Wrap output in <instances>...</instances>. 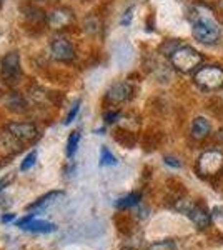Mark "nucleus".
Listing matches in <instances>:
<instances>
[{
    "label": "nucleus",
    "mask_w": 223,
    "mask_h": 250,
    "mask_svg": "<svg viewBox=\"0 0 223 250\" xmlns=\"http://www.w3.org/2000/svg\"><path fill=\"white\" fill-rule=\"evenodd\" d=\"M192 34L197 42L205 45H213L222 37V29L212 17H198L193 22Z\"/></svg>",
    "instance_id": "nucleus-2"
},
{
    "label": "nucleus",
    "mask_w": 223,
    "mask_h": 250,
    "mask_svg": "<svg viewBox=\"0 0 223 250\" xmlns=\"http://www.w3.org/2000/svg\"><path fill=\"white\" fill-rule=\"evenodd\" d=\"M50 52L52 55L60 60V62H70L75 57V50L72 47V43L68 42L67 39H55L54 42L50 43Z\"/></svg>",
    "instance_id": "nucleus-7"
},
{
    "label": "nucleus",
    "mask_w": 223,
    "mask_h": 250,
    "mask_svg": "<svg viewBox=\"0 0 223 250\" xmlns=\"http://www.w3.org/2000/svg\"><path fill=\"white\" fill-rule=\"evenodd\" d=\"M197 172L200 177H215L223 172V154L218 150H206L197 162Z\"/></svg>",
    "instance_id": "nucleus-4"
},
{
    "label": "nucleus",
    "mask_w": 223,
    "mask_h": 250,
    "mask_svg": "<svg viewBox=\"0 0 223 250\" xmlns=\"http://www.w3.org/2000/svg\"><path fill=\"white\" fill-rule=\"evenodd\" d=\"M63 192L62 190H52V192H47L45 195H42L40 199H37L35 202H32L30 205L27 207V212H37V210H43V208L50 207L55 200H59V197H62Z\"/></svg>",
    "instance_id": "nucleus-10"
},
{
    "label": "nucleus",
    "mask_w": 223,
    "mask_h": 250,
    "mask_svg": "<svg viewBox=\"0 0 223 250\" xmlns=\"http://www.w3.org/2000/svg\"><path fill=\"white\" fill-rule=\"evenodd\" d=\"M5 130L12 137H15L19 142H30V140L37 139L39 135L37 127L28 122H10L5 125Z\"/></svg>",
    "instance_id": "nucleus-6"
},
{
    "label": "nucleus",
    "mask_w": 223,
    "mask_h": 250,
    "mask_svg": "<svg viewBox=\"0 0 223 250\" xmlns=\"http://www.w3.org/2000/svg\"><path fill=\"white\" fill-rule=\"evenodd\" d=\"M140 199H142L140 192H130L128 195L120 197V199L115 202V207L117 208H130V207H133V205L139 204Z\"/></svg>",
    "instance_id": "nucleus-15"
},
{
    "label": "nucleus",
    "mask_w": 223,
    "mask_h": 250,
    "mask_svg": "<svg viewBox=\"0 0 223 250\" xmlns=\"http://www.w3.org/2000/svg\"><path fill=\"white\" fill-rule=\"evenodd\" d=\"M202 57L200 52H197L195 48L188 47V45H182L178 47L172 55H170V63L175 68L177 72H182V74H190V72L197 70L200 67Z\"/></svg>",
    "instance_id": "nucleus-1"
},
{
    "label": "nucleus",
    "mask_w": 223,
    "mask_h": 250,
    "mask_svg": "<svg viewBox=\"0 0 223 250\" xmlns=\"http://www.w3.org/2000/svg\"><path fill=\"white\" fill-rule=\"evenodd\" d=\"M7 107H9V110L15 112V114H23L27 110V102L23 100L22 95L10 94L7 97Z\"/></svg>",
    "instance_id": "nucleus-14"
},
{
    "label": "nucleus",
    "mask_w": 223,
    "mask_h": 250,
    "mask_svg": "<svg viewBox=\"0 0 223 250\" xmlns=\"http://www.w3.org/2000/svg\"><path fill=\"white\" fill-rule=\"evenodd\" d=\"M186 215L190 217V220H192L193 224L197 225V229H200V230L206 229L210 225V222H212V213L200 204H192V207L186 212Z\"/></svg>",
    "instance_id": "nucleus-9"
},
{
    "label": "nucleus",
    "mask_w": 223,
    "mask_h": 250,
    "mask_svg": "<svg viewBox=\"0 0 223 250\" xmlns=\"http://www.w3.org/2000/svg\"><path fill=\"white\" fill-rule=\"evenodd\" d=\"M80 100H77V102L74 104V105H72V108H70V112H68V115L65 117V125H68V124H72L75 120V117H77V114H79V110H80Z\"/></svg>",
    "instance_id": "nucleus-21"
},
{
    "label": "nucleus",
    "mask_w": 223,
    "mask_h": 250,
    "mask_svg": "<svg viewBox=\"0 0 223 250\" xmlns=\"http://www.w3.org/2000/svg\"><path fill=\"white\" fill-rule=\"evenodd\" d=\"M74 20V15H72L70 10L67 9H57L50 14L48 17V22L54 29H62V27H67L68 23Z\"/></svg>",
    "instance_id": "nucleus-11"
},
{
    "label": "nucleus",
    "mask_w": 223,
    "mask_h": 250,
    "mask_svg": "<svg viewBox=\"0 0 223 250\" xmlns=\"http://www.w3.org/2000/svg\"><path fill=\"white\" fill-rule=\"evenodd\" d=\"M132 92H133V88L128 82H117L107 90L105 99H107V102H110V104H122V102H125V100L130 99Z\"/></svg>",
    "instance_id": "nucleus-8"
},
{
    "label": "nucleus",
    "mask_w": 223,
    "mask_h": 250,
    "mask_svg": "<svg viewBox=\"0 0 223 250\" xmlns=\"http://www.w3.org/2000/svg\"><path fill=\"white\" fill-rule=\"evenodd\" d=\"M178 47H182V43L178 42V40H175V39H173V40H165V42L160 45V48H158V52H160V54H163V55H167V57H170V55H172Z\"/></svg>",
    "instance_id": "nucleus-18"
},
{
    "label": "nucleus",
    "mask_w": 223,
    "mask_h": 250,
    "mask_svg": "<svg viewBox=\"0 0 223 250\" xmlns=\"http://www.w3.org/2000/svg\"><path fill=\"white\" fill-rule=\"evenodd\" d=\"M208 134H210V122L205 117H197L192 122V137L197 140H202Z\"/></svg>",
    "instance_id": "nucleus-12"
},
{
    "label": "nucleus",
    "mask_w": 223,
    "mask_h": 250,
    "mask_svg": "<svg viewBox=\"0 0 223 250\" xmlns=\"http://www.w3.org/2000/svg\"><path fill=\"white\" fill-rule=\"evenodd\" d=\"M119 117H120L119 110H107L103 114V120H105V124H113V122H117Z\"/></svg>",
    "instance_id": "nucleus-22"
},
{
    "label": "nucleus",
    "mask_w": 223,
    "mask_h": 250,
    "mask_svg": "<svg viewBox=\"0 0 223 250\" xmlns=\"http://www.w3.org/2000/svg\"><path fill=\"white\" fill-rule=\"evenodd\" d=\"M175 242L173 240H160L155 242V244L150 245L148 250H175Z\"/></svg>",
    "instance_id": "nucleus-20"
},
{
    "label": "nucleus",
    "mask_w": 223,
    "mask_h": 250,
    "mask_svg": "<svg viewBox=\"0 0 223 250\" xmlns=\"http://www.w3.org/2000/svg\"><path fill=\"white\" fill-rule=\"evenodd\" d=\"M79 142H80V132L74 130L70 135H68L67 140V157H74L77 148H79Z\"/></svg>",
    "instance_id": "nucleus-17"
},
{
    "label": "nucleus",
    "mask_w": 223,
    "mask_h": 250,
    "mask_svg": "<svg viewBox=\"0 0 223 250\" xmlns=\"http://www.w3.org/2000/svg\"><path fill=\"white\" fill-rule=\"evenodd\" d=\"M35 162H37V150H32L30 154L25 155V159H23L22 164H20V172L30 170V168L35 165Z\"/></svg>",
    "instance_id": "nucleus-19"
},
{
    "label": "nucleus",
    "mask_w": 223,
    "mask_h": 250,
    "mask_svg": "<svg viewBox=\"0 0 223 250\" xmlns=\"http://www.w3.org/2000/svg\"><path fill=\"white\" fill-rule=\"evenodd\" d=\"M117 157L112 154L110 148L105 147V145H102V148H100V165L102 167H108V165H117Z\"/></svg>",
    "instance_id": "nucleus-16"
},
{
    "label": "nucleus",
    "mask_w": 223,
    "mask_h": 250,
    "mask_svg": "<svg viewBox=\"0 0 223 250\" xmlns=\"http://www.w3.org/2000/svg\"><path fill=\"white\" fill-rule=\"evenodd\" d=\"M2 95H3V94H2V90H0V99H2Z\"/></svg>",
    "instance_id": "nucleus-28"
},
{
    "label": "nucleus",
    "mask_w": 223,
    "mask_h": 250,
    "mask_svg": "<svg viewBox=\"0 0 223 250\" xmlns=\"http://www.w3.org/2000/svg\"><path fill=\"white\" fill-rule=\"evenodd\" d=\"M217 137H218V139H222V140H223V130L218 132V135H217Z\"/></svg>",
    "instance_id": "nucleus-27"
},
{
    "label": "nucleus",
    "mask_w": 223,
    "mask_h": 250,
    "mask_svg": "<svg viewBox=\"0 0 223 250\" xmlns=\"http://www.w3.org/2000/svg\"><path fill=\"white\" fill-rule=\"evenodd\" d=\"M0 5H2V0H0Z\"/></svg>",
    "instance_id": "nucleus-29"
},
{
    "label": "nucleus",
    "mask_w": 223,
    "mask_h": 250,
    "mask_svg": "<svg viewBox=\"0 0 223 250\" xmlns=\"http://www.w3.org/2000/svg\"><path fill=\"white\" fill-rule=\"evenodd\" d=\"M14 219H15L14 213H3L2 219H0V222H2V224H10V222L14 220Z\"/></svg>",
    "instance_id": "nucleus-26"
},
{
    "label": "nucleus",
    "mask_w": 223,
    "mask_h": 250,
    "mask_svg": "<svg viewBox=\"0 0 223 250\" xmlns=\"http://www.w3.org/2000/svg\"><path fill=\"white\" fill-rule=\"evenodd\" d=\"M35 219V215L34 213H28V215H25V217H22V219H19L17 222H15V225H17V227H20V229H25L28 224H30L32 220Z\"/></svg>",
    "instance_id": "nucleus-23"
},
{
    "label": "nucleus",
    "mask_w": 223,
    "mask_h": 250,
    "mask_svg": "<svg viewBox=\"0 0 223 250\" xmlns=\"http://www.w3.org/2000/svg\"><path fill=\"white\" fill-rule=\"evenodd\" d=\"M165 164L170 165V167H173V168H178V167H182V162L177 159V157H172V155H167L165 157Z\"/></svg>",
    "instance_id": "nucleus-25"
},
{
    "label": "nucleus",
    "mask_w": 223,
    "mask_h": 250,
    "mask_svg": "<svg viewBox=\"0 0 223 250\" xmlns=\"http://www.w3.org/2000/svg\"><path fill=\"white\" fill-rule=\"evenodd\" d=\"M195 83L206 92L220 90L223 87V70L217 65H206L200 67L195 72Z\"/></svg>",
    "instance_id": "nucleus-3"
},
{
    "label": "nucleus",
    "mask_w": 223,
    "mask_h": 250,
    "mask_svg": "<svg viewBox=\"0 0 223 250\" xmlns=\"http://www.w3.org/2000/svg\"><path fill=\"white\" fill-rule=\"evenodd\" d=\"M132 17H133V7H128V9L125 10L123 17H122V25H128V23L132 22Z\"/></svg>",
    "instance_id": "nucleus-24"
},
{
    "label": "nucleus",
    "mask_w": 223,
    "mask_h": 250,
    "mask_svg": "<svg viewBox=\"0 0 223 250\" xmlns=\"http://www.w3.org/2000/svg\"><path fill=\"white\" fill-rule=\"evenodd\" d=\"M23 230H28V232H34V233H50V232H55L57 230V225L52 224V222H47V220H37L34 219L30 224L27 225Z\"/></svg>",
    "instance_id": "nucleus-13"
},
{
    "label": "nucleus",
    "mask_w": 223,
    "mask_h": 250,
    "mask_svg": "<svg viewBox=\"0 0 223 250\" xmlns=\"http://www.w3.org/2000/svg\"><path fill=\"white\" fill-rule=\"evenodd\" d=\"M0 75L3 82L12 83L20 75V54L19 52H9L0 60Z\"/></svg>",
    "instance_id": "nucleus-5"
}]
</instances>
